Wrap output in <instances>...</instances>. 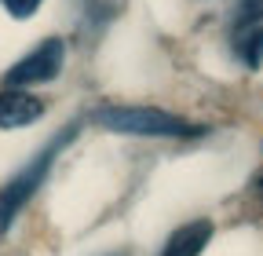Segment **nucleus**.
<instances>
[{"instance_id": "nucleus-8", "label": "nucleus", "mask_w": 263, "mask_h": 256, "mask_svg": "<svg viewBox=\"0 0 263 256\" xmlns=\"http://www.w3.org/2000/svg\"><path fill=\"white\" fill-rule=\"evenodd\" d=\"M4 8H8L15 19H29L33 11L41 8V0H4Z\"/></svg>"}, {"instance_id": "nucleus-5", "label": "nucleus", "mask_w": 263, "mask_h": 256, "mask_svg": "<svg viewBox=\"0 0 263 256\" xmlns=\"http://www.w3.org/2000/svg\"><path fill=\"white\" fill-rule=\"evenodd\" d=\"M212 238V223L209 220H194V223H183V227L168 238L161 256H201V249L209 245Z\"/></svg>"}, {"instance_id": "nucleus-4", "label": "nucleus", "mask_w": 263, "mask_h": 256, "mask_svg": "<svg viewBox=\"0 0 263 256\" xmlns=\"http://www.w3.org/2000/svg\"><path fill=\"white\" fill-rule=\"evenodd\" d=\"M44 114V103L33 95L18 92V88H4L0 92V128H22L29 121H37Z\"/></svg>"}, {"instance_id": "nucleus-1", "label": "nucleus", "mask_w": 263, "mask_h": 256, "mask_svg": "<svg viewBox=\"0 0 263 256\" xmlns=\"http://www.w3.org/2000/svg\"><path fill=\"white\" fill-rule=\"evenodd\" d=\"M91 121L106 132H124V136H201V124H190L176 114L150 110V106H99Z\"/></svg>"}, {"instance_id": "nucleus-7", "label": "nucleus", "mask_w": 263, "mask_h": 256, "mask_svg": "<svg viewBox=\"0 0 263 256\" xmlns=\"http://www.w3.org/2000/svg\"><path fill=\"white\" fill-rule=\"evenodd\" d=\"M263 19V0H238L234 4V26L238 29H249Z\"/></svg>"}, {"instance_id": "nucleus-3", "label": "nucleus", "mask_w": 263, "mask_h": 256, "mask_svg": "<svg viewBox=\"0 0 263 256\" xmlns=\"http://www.w3.org/2000/svg\"><path fill=\"white\" fill-rule=\"evenodd\" d=\"M62 62H66V48L59 37H48L33 55L18 59L15 66L8 70V84L11 88H26V84H44V81H55L59 70H62Z\"/></svg>"}, {"instance_id": "nucleus-6", "label": "nucleus", "mask_w": 263, "mask_h": 256, "mask_svg": "<svg viewBox=\"0 0 263 256\" xmlns=\"http://www.w3.org/2000/svg\"><path fill=\"white\" fill-rule=\"evenodd\" d=\"M234 48L241 55V62H249V66L256 70L263 62V26H249V29H238L234 37Z\"/></svg>"}, {"instance_id": "nucleus-2", "label": "nucleus", "mask_w": 263, "mask_h": 256, "mask_svg": "<svg viewBox=\"0 0 263 256\" xmlns=\"http://www.w3.org/2000/svg\"><path fill=\"white\" fill-rule=\"evenodd\" d=\"M70 139H73V128H70L66 136L51 139V143H48L37 157H33V161H29L15 179L4 183V190H0V231H8L11 220L18 216V209H22L33 194H37V187L44 183V176H48V169H51V161H55V154H59L66 143H70Z\"/></svg>"}, {"instance_id": "nucleus-9", "label": "nucleus", "mask_w": 263, "mask_h": 256, "mask_svg": "<svg viewBox=\"0 0 263 256\" xmlns=\"http://www.w3.org/2000/svg\"><path fill=\"white\" fill-rule=\"evenodd\" d=\"M259 187H263V176H259Z\"/></svg>"}]
</instances>
